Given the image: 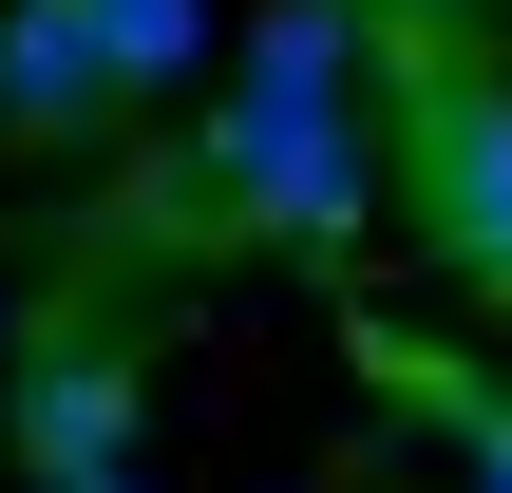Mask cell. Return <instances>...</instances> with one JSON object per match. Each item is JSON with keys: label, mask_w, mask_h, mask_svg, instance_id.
I'll use <instances>...</instances> for the list:
<instances>
[{"label": "cell", "mask_w": 512, "mask_h": 493, "mask_svg": "<svg viewBox=\"0 0 512 493\" xmlns=\"http://www.w3.org/2000/svg\"><path fill=\"white\" fill-rule=\"evenodd\" d=\"M190 190L266 247H342L380 209V152H361V0H266L247 19V76L190 152Z\"/></svg>", "instance_id": "1"}, {"label": "cell", "mask_w": 512, "mask_h": 493, "mask_svg": "<svg viewBox=\"0 0 512 493\" xmlns=\"http://www.w3.org/2000/svg\"><path fill=\"white\" fill-rule=\"evenodd\" d=\"M399 190L475 285H512V76H399Z\"/></svg>", "instance_id": "2"}, {"label": "cell", "mask_w": 512, "mask_h": 493, "mask_svg": "<svg viewBox=\"0 0 512 493\" xmlns=\"http://www.w3.org/2000/svg\"><path fill=\"white\" fill-rule=\"evenodd\" d=\"M19 456H38V493H114L133 475V380L95 342H38L19 361Z\"/></svg>", "instance_id": "3"}, {"label": "cell", "mask_w": 512, "mask_h": 493, "mask_svg": "<svg viewBox=\"0 0 512 493\" xmlns=\"http://www.w3.org/2000/svg\"><path fill=\"white\" fill-rule=\"evenodd\" d=\"M114 95H133V76H114V38H95L76 0H0V133L57 152V133H95Z\"/></svg>", "instance_id": "4"}, {"label": "cell", "mask_w": 512, "mask_h": 493, "mask_svg": "<svg viewBox=\"0 0 512 493\" xmlns=\"http://www.w3.org/2000/svg\"><path fill=\"white\" fill-rule=\"evenodd\" d=\"M76 19L114 38V76H133V95H171V76L209 57V0H76Z\"/></svg>", "instance_id": "5"}, {"label": "cell", "mask_w": 512, "mask_h": 493, "mask_svg": "<svg viewBox=\"0 0 512 493\" xmlns=\"http://www.w3.org/2000/svg\"><path fill=\"white\" fill-rule=\"evenodd\" d=\"M437 399H456V437H475V493H512V418L475 399V380H437Z\"/></svg>", "instance_id": "6"}]
</instances>
